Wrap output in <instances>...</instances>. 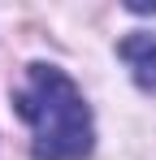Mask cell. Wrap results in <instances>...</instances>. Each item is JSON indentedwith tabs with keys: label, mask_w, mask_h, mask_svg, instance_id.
Instances as JSON below:
<instances>
[{
	"label": "cell",
	"mask_w": 156,
	"mask_h": 160,
	"mask_svg": "<svg viewBox=\"0 0 156 160\" xmlns=\"http://www.w3.org/2000/svg\"><path fill=\"white\" fill-rule=\"evenodd\" d=\"M13 112L30 130L35 160H87L96 152V121L87 95L61 65L30 61L22 87L13 91Z\"/></svg>",
	"instance_id": "1"
},
{
	"label": "cell",
	"mask_w": 156,
	"mask_h": 160,
	"mask_svg": "<svg viewBox=\"0 0 156 160\" xmlns=\"http://www.w3.org/2000/svg\"><path fill=\"white\" fill-rule=\"evenodd\" d=\"M117 56L130 65L134 82L143 91H156V30H134L117 43Z\"/></svg>",
	"instance_id": "2"
}]
</instances>
